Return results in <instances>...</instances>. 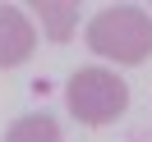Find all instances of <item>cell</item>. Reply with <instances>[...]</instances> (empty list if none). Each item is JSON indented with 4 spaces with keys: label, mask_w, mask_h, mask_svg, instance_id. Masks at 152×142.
I'll return each mask as SVG.
<instances>
[{
    "label": "cell",
    "mask_w": 152,
    "mask_h": 142,
    "mask_svg": "<svg viewBox=\"0 0 152 142\" xmlns=\"http://www.w3.org/2000/svg\"><path fill=\"white\" fill-rule=\"evenodd\" d=\"M88 46L115 64H143L152 55V19L138 5H106L88 23Z\"/></svg>",
    "instance_id": "1"
},
{
    "label": "cell",
    "mask_w": 152,
    "mask_h": 142,
    "mask_svg": "<svg viewBox=\"0 0 152 142\" xmlns=\"http://www.w3.org/2000/svg\"><path fill=\"white\" fill-rule=\"evenodd\" d=\"M65 101H69V115H74L78 124L102 128V124H111V119L124 115L129 87H124V78L111 74V69H78V74L69 78V87H65Z\"/></svg>",
    "instance_id": "2"
},
{
    "label": "cell",
    "mask_w": 152,
    "mask_h": 142,
    "mask_svg": "<svg viewBox=\"0 0 152 142\" xmlns=\"http://www.w3.org/2000/svg\"><path fill=\"white\" fill-rule=\"evenodd\" d=\"M37 50V32H32L28 14L19 5H0V69H14Z\"/></svg>",
    "instance_id": "3"
},
{
    "label": "cell",
    "mask_w": 152,
    "mask_h": 142,
    "mask_svg": "<svg viewBox=\"0 0 152 142\" xmlns=\"http://www.w3.org/2000/svg\"><path fill=\"white\" fill-rule=\"evenodd\" d=\"M32 14L42 19V28H46L51 41H69L78 28V5H60V0H37L32 5Z\"/></svg>",
    "instance_id": "4"
},
{
    "label": "cell",
    "mask_w": 152,
    "mask_h": 142,
    "mask_svg": "<svg viewBox=\"0 0 152 142\" xmlns=\"http://www.w3.org/2000/svg\"><path fill=\"white\" fill-rule=\"evenodd\" d=\"M5 142H60V124L51 115H23L5 128Z\"/></svg>",
    "instance_id": "5"
}]
</instances>
